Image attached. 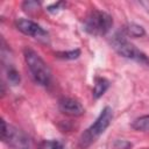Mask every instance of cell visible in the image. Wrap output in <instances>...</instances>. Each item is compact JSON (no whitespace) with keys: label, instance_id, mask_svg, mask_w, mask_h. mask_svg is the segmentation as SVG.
Segmentation results:
<instances>
[{"label":"cell","instance_id":"1","mask_svg":"<svg viewBox=\"0 0 149 149\" xmlns=\"http://www.w3.org/2000/svg\"><path fill=\"white\" fill-rule=\"evenodd\" d=\"M23 55L35 81L42 86H48L51 81V71L48 64L40 57L37 52L29 48H26L23 50Z\"/></svg>","mask_w":149,"mask_h":149},{"label":"cell","instance_id":"4","mask_svg":"<svg viewBox=\"0 0 149 149\" xmlns=\"http://www.w3.org/2000/svg\"><path fill=\"white\" fill-rule=\"evenodd\" d=\"M111 45L120 56L149 66L148 56L144 52H142L140 49H137L133 43H130L123 35H121L119 33L115 34L111 38Z\"/></svg>","mask_w":149,"mask_h":149},{"label":"cell","instance_id":"10","mask_svg":"<svg viewBox=\"0 0 149 149\" xmlns=\"http://www.w3.org/2000/svg\"><path fill=\"white\" fill-rule=\"evenodd\" d=\"M125 30L128 35L130 36H134V37H140V36H143L144 35V29L143 27L136 24V23H129L125 27Z\"/></svg>","mask_w":149,"mask_h":149},{"label":"cell","instance_id":"3","mask_svg":"<svg viewBox=\"0 0 149 149\" xmlns=\"http://www.w3.org/2000/svg\"><path fill=\"white\" fill-rule=\"evenodd\" d=\"M113 26V19L102 10L93 9L84 19V30L94 36L106 35Z\"/></svg>","mask_w":149,"mask_h":149},{"label":"cell","instance_id":"6","mask_svg":"<svg viewBox=\"0 0 149 149\" xmlns=\"http://www.w3.org/2000/svg\"><path fill=\"white\" fill-rule=\"evenodd\" d=\"M15 27L17 28V30H20L21 33H23L24 35L31 36L38 41L42 42H47L49 38V34L36 22L28 20V19H17L15 21Z\"/></svg>","mask_w":149,"mask_h":149},{"label":"cell","instance_id":"5","mask_svg":"<svg viewBox=\"0 0 149 149\" xmlns=\"http://www.w3.org/2000/svg\"><path fill=\"white\" fill-rule=\"evenodd\" d=\"M1 139L3 142H6L13 149H31V140L24 132L13 125L6 123L5 120L1 121Z\"/></svg>","mask_w":149,"mask_h":149},{"label":"cell","instance_id":"12","mask_svg":"<svg viewBox=\"0 0 149 149\" xmlns=\"http://www.w3.org/2000/svg\"><path fill=\"white\" fill-rule=\"evenodd\" d=\"M7 78L12 85H17L20 83V73L13 66H9L7 69Z\"/></svg>","mask_w":149,"mask_h":149},{"label":"cell","instance_id":"8","mask_svg":"<svg viewBox=\"0 0 149 149\" xmlns=\"http://www.w3.org/2000/svg\"><path fill=\"white\" fill-rule=\"evenodd\" d=\"M109 87V81L104 77H97L94 80V86L92 91V95L94 99L100 98Z\"/></svg>","mask_w":149,"mask_h":149},{"label":"cell","instance_id":"7","mask_svg":"<svg viewBox=\"0 0 149 149\" xmlns=\"http://www.w3.org/2000/svg\"><path fill=\"white\" fill-rule=\"evenodd\" d=\"M58 107H59V111L66 115H70V116H80L84 114L85 109L83 107V105L73 99V98H62L58 102Z\"/></svg>","mask_w":149,"mask_h":149},{"label":"cell","instance_id":"9","mask_svg":"<svg viewBox=\"0 0 149 149\" xmlns=\"http://www.w3.org/2000/svg\"><path fill=\"white\" fill-rule=\"evenodd\" d=\"M132 127L134 129H136V130L149 132V114L135 119L133 121V123H132Z\"/></svg>","mask_w":149,"mask_h":149},{"label":"cell","instance_id":"11","mask_svg":"<svg viewBox=\"0 0 149 149\" xmlns=\"http://www.w3.org/2000/svg\"><path fill=\"white\" fill-rule=\"evenodd\" d=\"M80 56V50L76 49V50H70V51H62V52H57L56 57L62 58V59H76Z\"/></svg>","mask_w":149,"mask_h":149},{"label":"cell","instance_id":"14","mask_svg":"<svg viewBox=\"0 0 149 149\" xmlns=\"http://www.w3.org/2000/svg\"><path fill=\"white\" fill-rule=\"evenodd\" d=\"M50 149H65V147L59 141H52L50 142Z\"/></svg>","mask_w":149,"mask_h":149},{"label":"cell","instance_id":"2","mask_svg":"<svg viewBox=\"0 0 149 149\" xmlns=\"http://www.w3.org/2000/svg\"><path fill=\"white\" fill-rule=\"evenodd\" d=\"M113 119V111L111 107H105L99 116L97 118V120L94 121V123H92L80 136L79 140V146L81 148H86L88 146H91L93 142L97 141V139L107 129V127L111 125Z\"/></svg>","mask_w":149,"mask_h":149},{"label":"cell","instance_id":"13","mask_svg":"<svg viewBox=\"0 0 149 149\" xmlns=\"http://www.w3.org/2000/svg\"><path fill=\"white\" fill-rule=\"evenodd\" d=\"M115 147L118 148V149H129V148H132V143H129V142H127V141H116V143H115Z\"/></svg>","mask_w":149,"mask_h":149}]
</instances>
